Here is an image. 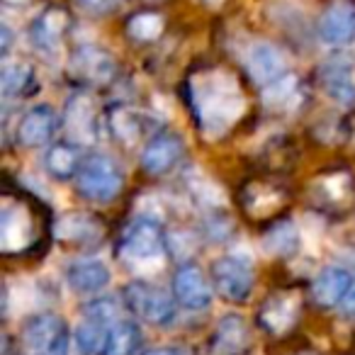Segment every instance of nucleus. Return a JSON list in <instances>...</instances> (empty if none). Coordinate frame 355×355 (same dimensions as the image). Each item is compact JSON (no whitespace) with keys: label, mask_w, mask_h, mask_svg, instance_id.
<instances>
[{"label":"nucleus","mask_w":355,"mask_h":355,"mask_svg":"<svg viewBox=\"0 0 355 355\" xmlns=\"http://www.w3.org/2000/svg\"><path fill=\"white\" fill-rule=\"evenodd\" d=\"M190 98L200 129L207 137H222L243 112V95L227 71H202L190 80Z\"/></svg>","instance_id":"1"},{"label":"nucleus","mask_w":355,"mask_h":355,"mask_svg":"<svg viewBox=\"0 0 355 355\" xmlns=\"http://www.w3.org/2000/svg\"><path fill=\"white\" fill-rule=\"evenodd\" d=\"M119 258L132 268L158 266L166 256V239L158 222L148 217H139L124 229L119 239Z\"/></svg>","instance_id":"2"},{"label":"nucleus","mask_w":355,"mask_h":355,"mask_svg":"<svg viewBox=\"0 0 355 355\" xmlns=\"http://www.w3.org/2000/svg\"><path fill=\"white\" fill-rule=\"evenodd\" d=\"M76 185H78V193L90 202H110L122 193V168L105 153H95L83 161Z\"/></svg>","instance_id":"3"},{"label":"nucleus","mask_w":355,"mask_h":355,"mask_svg":"<svg viewBox=\"0 0 355 355\" xmlns=\"http://www.w3.org/2000/svg\"><path fill=\"white\" fill-rule=\"evenodd\" d=\"M117 306L112 300H95L83 309V319L73 331L76 348L80 355H95L103 350L110 329L117 324Z\"/></svg>","instance_id":"4"},{"label":"nucleus","mask_w":355,"mask_h":355,"mask_svg":"<svg viewBox=\"0 0 355 355\" xmlns=\"http://www.w3.org/2000/svg\"><path fill=\"white\" fill-rule=\"evenodd\" d=\"M124 302L137 314L139 319L148 321L153 326H166L175 316V302L163 287L151 285V282L137 280L124 287Z\"/></svg>","instance_id":"5"},{"label":"nucleus","mask_w":355,"mask_h":355,"mask_svg":"<svg viewBox=\"0 0 355 355\" xmlns=\"http://www.w3.org/2000/svg\"><path fill=\"white\" fill-rule=\"evenodd\" d=\"M212 280L219 295L227 297L229 302H243L248 300L253 290V270L251 263L241 256H224L214 261L212 266Z\"/></svg>","instance_id":"6"},{"label":"nucleus","mask_w":355,"mask_h":355,"mask_svg":"<svg viewBox=\"0 0 355 355\" xmlns=\"http://www.w3.org/2000/svg\"><path fill=\"white\" fill-rule=\"evenodd\" d=\"M173 295L178 304L190 311H202L212 304V285L198 266H183L173 277Z\"/></svg>","instance_id":"7"},{"label":"nucleus","mask_w":355,"mask_h":355,"mask_svg":"<svg viewBox=\"0 0 355 355\" xmlns=\"http://www.w3.org/2000/svg\"><path fill=\"white\" fill-rule=\"evenodd\" d=\"M69 73L80 83L103 85L114 76V61L105 49L93 44L78 46L69 61Z\"/></svg>","instance_id":"8"},{"label":"nucleus","mask_w":355,"mask_h":355,"mask_svg":"<svg viewBox=\"0 0 355 355\" xmlns=\"http://www.w3.org/2000/svg\"><path fill=\"white\" fill-rule=\"evenodd\" d=\"M66 340V326L61 316L40 314L30 319L22 329V345L30 355H44L59 348Z\"/></svg>","instance_id":"9"},{"label":"nucleus","mask_w":355,"mask_h":355,"mask_svg":"<svg viewBox=\"0 0 355 355\" xmlns=\"http://www.w3.org/2000/svg\"><path fill=\"white\" fill-rule=\"evenodd\" d=\"M319 37L329 46H345L355 40V3L336 0L326 8L319 22Z\"/></svg>","instance_id":"10"},{"label":"nucleus","mask_w":355,"mask_h":355,"mask_svg":"<svg viewBox=\"0 0 355 355\" xmlns=\"http://www.w3.org/2000/svg\"><path fill=\"white\" fill-rule=\"evenodd\" d=\"M246 69L258 85L268 88V85L277 83V80L287 76L285 73L287 61L277 46L268 44V42H258V44H253L251 49H248Z\"/></svg>","instance_id":"11"},{"label":"nucleus","mask_w":355,"mask_h":355,"mask_svg":"<svg viewBox=\"0 0 355 355\" xmlns=\"http://www.w3.org/2000/svg\"><path fill=\"white\" fill-rule=\"evenodd\" d=\"M110 280H112V272L98 258H80L66 268V282L78 295H98L110 285Z\"/></svg>","instance_id":"12"},{"label":"nucleus","mask_w":355,"mask_h":355,"mask_svg":"<svg viewBox=\"0 0 355 355\" xmlns=\"http://www.w3.org/2000/svg\"><path fill=\"white\" fill-rule=\"evenodd\" d=\"M321 83H324L329 98L340 105L355 103V78H353V59L338 54L329 59L321 69Z\"/></svg>","instance_id":"13"},{"label":"nucleus","mask_w":355,"mask_h":355,"mask_svg":"<svg viewBox=\"0 0 355 355\" xmlns=\"http://www.w3.org/2000/svg\"><path fill=\"white\" fill-rule=\"evenodd\" d=\"M56 129V112L51 105H35L25 112L17 124V141L22 146L37 148L51 139Z\"/></svg>","instance_id":"14"},{"label":"nucleus","mask_w":355,"mask_h":355,"mask_svg":"<svg viewBox=\"0 0 355 355\" xmlns=\"http://www.w3.org/2000/svg\"><path fill=\"white\" fill-rule=\"evenodd\" d=\"M355 277L350 275L345 268H324L319 275L311 282V297H314L316 304L321 306H336L345 300V295L353 287Z\"/></svg>","instance_id":"15"},{"label":"nucleus","mask_w":355,"mask_h":355,"mask_svg":"<svg viewBox=\"0 0 355 355\" xmlns=\"http://www.w3.org/2000/svg\"><path fill=\"white\" fill-rule=\"evenodd\" d=\"M180 153H183V141L175 134H158L144 148L141 166L153 175H163L180 161Z\"/></svg>","instance_id":"16"},{"label":"nucleus","mask_w":355,"mask_h":355,"mask_svg":"<svg viewBox=\"0 0 355 355\" xmlns=\"http://www.w3.org/2000/svg\"><path fill=\"white\" fill-rule=\"evenodd\" d=\"M32 241V222L22 207L6 205L0 212V246L3 251H22Z\"/></svg>","instance_id":"17"},{"label":"nucleus","mask_w":355,"mask_h":355,"mask_svg":"<svg viewBox=\"0 0 355 355\" xmlns=\"http://www.w3.org/2000/svg\"><path fill=\"white\" fill-rule=\"evenodd\" d=\"M69 25V17L59 8H46L30 27V40L35 44V49L44 51V54H54L56 46H59L64 30Z\"/></svg>","instance_id":"18"},{"label":"nucleus","mask_w":355,"mask_h":355,"mask_svg":"<svg viewBox=\"0 0 355 355\" xmlns=\"http://www.w3.org/2000/svg\"><path fill=\"white\" fill-rule=\"evenodd\" d=\"M95 124H98V114H95V105L88 95H76L71 98L69 107H66V129L73 139L88 144L95 139Z\"/></svg>","instance_id":"19"},{"label":"nucleus","mask_w":355,"mask_h":355,"mask_svg":"<svg viewBox=\"0 0 355 355\" xmlns=\"http://www.w3.org/2000/svg\"><path fill=\"white\" fill-rule=\"evenodd\" d=\"M248 345V326L243 316L229 314L217 324L212 338V348L219 355H239Z\"/></svg>","instance_id":"20"},{"label":"nucleus","mask_w":355,"mask_h":355,"mask_svg":"<svg viewBox=\"0 0 355 355\" xmlns=\"http://www.w3.org/2000/svg\"><path fill=\"white\" fill-rule=\"evenodd\" d=\"M297 316V297L295 295H275L263 304L261 309V324L270 334H285Z\"/></svg>","instance_id":"21"},{"label":"nucleus","mask_w":355,"mask_h":355,"mask_svg":"<svg viewBox=\"0 0 355 355\" xmlns=\"http://www.w3.org/2000/svg\"><path fill=\"white\" fill-rule=\"evenodd\" d=\"M141 343V329L134 321H117L110 329L100 355H134Z\"/></svg>","instance_id":"22"},{"label":"nucleus","mask_w":355,"mask_h":355,"mask_svg":"<svg viewBox=\"0 0 355 355\" xmlns=\"http://www.w3.org/2000/svg\"><path fill=\"white\" fill-rule=\"evenodd\" d=\"M80 156H78V148L71 146V144H56L46 151L44 156V168L51 178L56 180H69L71 175L80 171Z\"/></svg>","instance_id":"23"},{"label":"nucleus","mask_w":355,"mask_h":355,"mask_svg":"<svg viewBox=\"0 0 355 355\" xmlns=\"http://www.w3.org/2000/svg\"><path fill=\"white\" fill-rule=\"evenodd\" d=\"M263 248L272 256H292L300 248V232L292 222H280L266 234Z\"/></svg>","instance_id":"24"},{"label":"nucleus","mask_w":355,"mask_h":355,"mask_svg":"<svg viewBox=\"0 0 355 355\" xmlns=\"http://www.w3.org/2000/svg\"><path fill=\"white\" fill-rule=\"evenodd\" d=\"M112 132L119 141L137 144L146 134V114L134 112V110H117L112 114Z\"/></svg>","instance_id":"25"},{"label":"nucleus","mask_w":355,"mask_h":355,"mask_svg":"<svg viewBox=\"0 0 355 355\" xmlns=\"http://www.w3.org/2000/svg\"><path fill=\"white\" fill-rule=\"evenodd\" d=\"M263 100L270 110H292L300 103V83L295 76H285L277 83L268 85Z\"/></svg>","instance_id":"26"},{"label":"nucleus","mask_w":355,"mask_h":355,"mask_svg":"<svg viewBox=\"0 0 355 355\" xmlns=\"http://www.w3.org/2000/svg\"><path fill=\"white\" fill-rule=\"evenodd\" d=\"M30 73H32L30 66L20 64V61L3 66V73H0V88H3V98L10 100V98H15V95H20L22 88L27 85V80H30Z\"/></svg>","instance_id":"27"},{"label":"nucleus","mask_w":355,"mask_h":355,"mask_svg":"<svg viewBox=\"0 0 355 355\" xmlns=\"http://www.w3.org/2000/svg\"><path fill=\"white\" fill-rule=\"evenodd\" d=\"M163 32V20L161 15H153V12H144V15H134L129 20V35L139 42H151L156 40Z\"/></svg>","instance_id":"28"},{"label":"nucleus","mask_w":355,"mask_h":355,"mask_svg":"<svg viewBox=\"0 0 355 355\" xmlns=\"http://www.w3.org/2000/svg\"><path fill=\"white\" fill-rule=\"evenodd\" d=\"M93 224L85 217H69L59 224V236L61 239H71V241H88V239H98L100 229L98 227H88Z\"/></svg>","instance_id":"29"},{"label":"nucleus","mask_w":355,"mask_h":355,"mask_svg":"<svg viewBox=\"0 0 355 355\" xmlns=\"http://www.w3.org/2000/svg\"><path fill=\"white\" fill-rule=\"evenodd\" d=\"M76 6L90 15H107L122 6V0H76Z\"/></svg>","instance_id":"30"},{"label":"nucleus","mask_w":355,"mask_h":355,"mask_svg":"<svg viewBox=\"0 0 355 355\" xmlns=\"http://www.w3.org/2000/svg\"><path fill=\"white\" fill-rule=\"evenodd\" d=\"M141 355H188V350L178 348V345H161V348H151Z\"/></svg>","instance_id":"31"},{"label":"nucleus","mask_w":355,"mask_h":355,"mask_svg":"<svg viewBox=\"0 0 355 355\" xmlns=\"http://www.w3.org/2000/svg\"><path fill=\"white\" fill-rule=\"evenodd\" d=\"M340 306H343L345 316H355V282H353V287H350L348 295H345V300L340 302Z\"/></svg>","instance_id":"32"},{"label":"nucleus","mask_w":355,"mask_h":355,"mask_svg":"<svg viewBox=\"0 0 355 355\" xmlns=\"http://www.w3.org/2000/svg\"><path fill=\"white\" fill-rule=\"evenodd\" d=\"M0 35H3V54H8L10 51V44H12V32L8 25L0 27Z\"/></svg>","instance_id":"33"},{"label":"nucleus","mask_w":355,"mask_h":355,"mask_svg":"<svg viewBox=\"0 0 355 355\" xmlns=\"http://www.w3.org/2000/svg\"><path fill=\"white\" fill-rule=\"evenodd\" d=\"M44 355H69V340H64L59 348H54L51 353H44Z\"/></svg>","instance_id":"34"},{"label":"nucleus","mask_w":355,"mask_h":355,"mask_svg":"<svg viewBox=\"0 0 355 355\" xmlns=\"http://www.w3.org/2000/svg\"><path fill=\"white\" fill-rule=\"evenodd\" d=\"M345 261H348L350 266L355 268V248H348V253H345Z\"/></svg>","instance_id":"35"},{"label":"nucleus","mask_w":355,"mask_h":355,"mask_svg":"<svg viewBox=\"0 0 355 355\" xmlns=\"http://www.w3.org/2000/svg\"><path fill=\"white\" fill-rule=\"evenodd\" d=\"M8 3H22V0H8Z\"/></svg>","instance_id":"36"},{"label":"nucleus","mask_w":355,"mask_h":355,"mask_svg":"<svg viewBox=\"0 0 355 355\" xmlns=\"http://www.w3.org/2000/svg\"><path fill=\"white\" fill-rule=\"evenodd\" d=\"M300 355H314V353H300Z\"/></svg>","instance_id":"37"}]
</instances>
